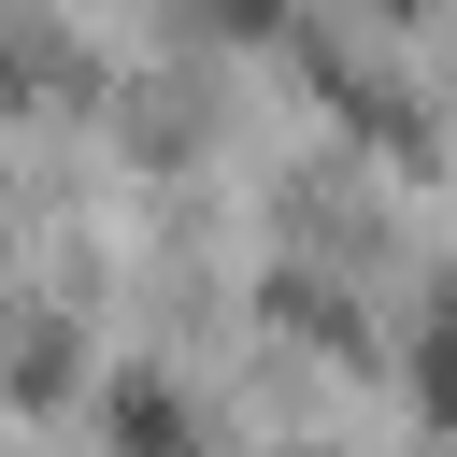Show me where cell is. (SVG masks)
I'll return each mask as SVG.
<instances>
[{
  "mask_svg": "<svg viewBox=\"0 0 457 457\" xmlns=\"http://www.w3.org/2000/svg\"><path fill=\"white\" fill-rule=\"evenodd\" d=\"M414 386H428V414H443V428H457V300H443V314H428V343H414Z\"/></svg>",
  "mask_w": 457,
  "mask_h": 457,
  "instance_id": "6da1fadb",
  "label": "cell"
}]
</instances>
